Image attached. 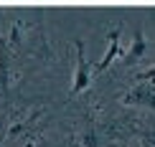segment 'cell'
Wrapping results in <instances>:
<instances>
[{
	"label": "cell",
	"mask_w": 155,
	"mask_h": 147,
	"mask_svg": "<svg viewBox=\"0 0 155 147\" xmlns=\"http://www.w3.org/2000/svg\"><path fill=\"white\" fill-rule=\"evenodd\" d=\"M79 53H76V79H74V91H81V89L89 86L92 76H89V63H87V56H84V48L81 43H76Z\"/></svg>",
	"instance_id": "6da1fadb"
}]
</instances>
